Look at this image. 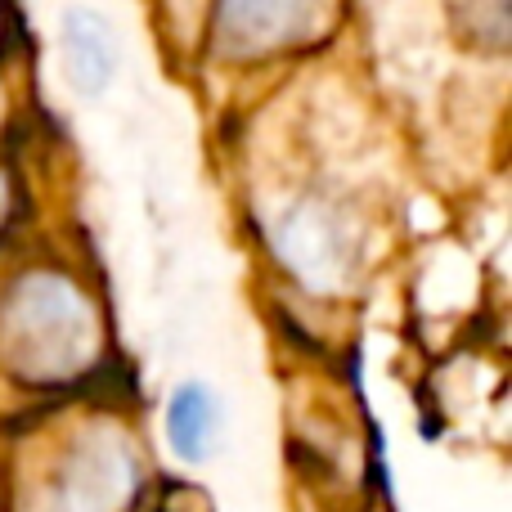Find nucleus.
Wrapping results in <instances>:
<instances>
[{
  "label": "nucleus",
  "instance_id": "nucleus-3",
  "mask_svg": "<svg viewBox=\"0 0 512 512\" xmlns=\"http://www.w3.org/2000/svg\"><path fill=\"white\" fill-rule=\"evenodd\" d=\"M274 252L297 274L306 288H337L351 274L355 261V234L333 207L301 203L274 225Z\"/></svg>",
  "mask_w": 512,
  "mask_h": 512
},
{
  "label": "nucleus",
  "instance_id": "nucleus-1",
  "mask_svg": "<svg viewBox=\"0 0 512 512\" xmlns=\"http://www.w3.org/2000/svg\"><path fill=\"white\" fill-rule=\"evenodd\" d=\"M104 351L95 301L63 270H27L0 297V369L27 387H68Z\"/></svg>",
  "mask_w": 512,
  "mask_h": 512
},
{
  "label": "nucleus",
  "instance_id": "nucleus-2",
  "mask_svg": "<svg viewBox=\"0 0 512 512\" xmlns=\"http://www.w3.org/2000/svg\"><path fill=\"white\" fill-rule=\"evenodd\" d=\"M140 495V459L117 432H86L54 459L41 512H126Z\"/></svg>",
  "mask_w": 512,
  "mask_h": 512
},
{
  "label": "nucleus",
  "instance_id": "nucleus-4",
  "mask_svg": "<svg viewBox=\"0 0 512 512\" xmlns=\"http://www.w3.org/2000/svg\"><path fill=\"white\" fill-rule=\"evenodd\" d=\"M328 0H221V36L234 50H274L315 32Z\"/></svg>",
  "mask_w": 512,
  "mask_h": 512
},
{
  "label": "nucleus",
  "instance_id": "nucleus-5",
  "mask_svg": "<svg viewBox=\"0 0 512 512\" xmlns=\"http://www.w3.org/2000/svg\"><path fill=\"white\" fill-rule=\"evenodd\" d=\"M63 68L81 95H99L117 72V41L113 27L95 9H68L63 18Z\"/></svg>",
  "mask_w": 512,
  "mask_h": 512
},
{
  "label": "nucleus",
  "instance_id": "nucleus-7",
  "mask_svg": "<svg viewBox=\"0 0 512 512\" xmlns=\"http://www.w3.org/2000/svg\"><path fill=\"white\" fill-rule=\"evenodd\" d=\"M5 212H9V180L0 176V221H5Z\"/></svg>",
  "mask_w": 512,
  "mask_h": 512
},
{
  "label": "nucleus",
  "instance_id": "nucleus-6",
  "mask_svg": "<svg viewBox=\"0 0 512 512\" xmlns=\"http://www.w3.org/2000/svg\"><path fill=\"white\" fill-rule=\"evenodd\" d=\"M216 427H221V409H216V396L203 387V382H185L176 387V396L167 400V441L180 459L203 463L212 454Z\"/></svg>",
  "mask_w": 512,
  "mask_h": 512
}]
</instances>
